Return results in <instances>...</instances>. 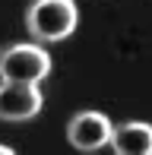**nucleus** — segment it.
Returning <instances> with one entry per match:
<instances>
[{"label": "nucleus", "instance_id": "obj_2", "mask_svg": "<svg viewBox=\"0 0 152 155\" xmlns=\"http://www.w3.org/2000/svg\"><path fill=\"white\" fill-rule=\"evenodd\" d=\"M51 54L38 41H16L0 51V82H45L51 76Z\"/></svg>", "mask_w": 152, "mask_h": 155}, {"label": "nucleus", "instance_id": "obj_5", "mask_svg": "<svg viewBox=\"0 0 152 155\" xmlns=\"http://www.w3.org/2000/svg\"><path fill=\"white\" fill-rule=\"evenodd\" d=\"M108 146L114 149V155H152V124L146 120L117 124Z\"/></svg>", "mask_w": 152, "mask_h": 155}, {"label": "nucleus", "instance_id": "obj_3", "mask_svg": "<svg viewBox=\"0 0 152 155\" xmlns=\"http://www.w3.org/2000/svg\"><path fill=\"white\" fill-rule=\"evenodd\" d=\"M111 133H114V124L108 114H101V111H79L67 124V143L76 152H98L101 146L111 143Z\"/></svg>", "mask_w": 152, "mask_h": 155}, {"label": "nucleus", "instance_id": "obj_6", "mask_svg": "<svg viewBox=\"0 0 152 155\" xmlns=\"http://www.w3.org/2000/svg\"><path fill=\"white\" fill-rule=\"evenodd\" d=\"M0 155H16V152H13L10 146H3V143H0Z\"/></svg>", "mask_w": 152, "mask_h": 155}, {"label": "nucleus", "instance_id": "obj_1", "mask_svg": "<svg viewBox=\"0 0 152 155\" xmlns=\"http://www.w3.org/2000/svg\"><path fill=\"white\" fill-rule=\"evenodd\" d=\"M79 25V10L73 0H32L25 10V29L38 45L70 38Z\"/></svg>", "mask_w": 152, "mask_h": 155}, {"label": "nucleus", "instance_id": "obj_4", "mask_svg": "<svg viewBox=\"0 0 152 155\" xmlns=\"http://www.w3.org/2000/svg\"><path fill=\"white\" fill-rule=\"evenodd\" d=\"M45 98H41V89L32 86V82H0V120H32V117L41 111Z\"/></svg>", "mask_w": 152, "mask_h": 155}]
</instances>
